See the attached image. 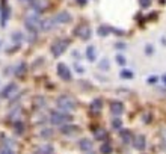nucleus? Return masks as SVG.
<instances>
[{"instance_id":"26","label":"nucleus","mask_w":166,"mask_h":154,"mask_svg":"<svg viewBox=\"0 0 166 154\" xmlns=\"http://www.w3.org/2000/svg\"><path fill=\"white\" fill-rule=\"evenodd\" d=\"M12 40L17 41V42H20V41L23 40V35H21L20 32H15V33H12Z\"/></svg>"},{"instance_id":"8","label":"nucleus","mask_w":166,"mask_h":154,"mask_svg":"<svg viewBox=\"0 0 166 154\" xmlns=\"http://www.w3.org/2000/svg\"><path fill=\"white\" fill-rule=\"evenodd\" d=\"M133 145H134V148H136V150L142 151V150L145 148V145H147L145 136H136V137L133 139Z\"/></svg>"},{"instance_id":"11","label":"nucleus","mask_w":166,"mask_h":154,"mask_svg":"<svg viewBox=\"0 0 166 154\" xmlns=\"http://www.w3.org/2000/svg\"><path fill=\"white\" fill-rule=\"evenodd\" d=\"M55 23H56V20H42V23H41V30H44V32H47V30H52L53 27H55Z\"/></svg>"},{"instance_id":"3","label":"nucleus","mask_w":166,"mask_h":154,"mask_svg":"<svg viewBox=\"0 0 166 154\" xmlns=\"http://www.w3.org/2000/svg\"><path fill=\"white\" fill-rule=\"evenodd\" d=\"M67 47H68V41L67 40H57V41H55V44L52 47H50V50H52V53H53L55 58H59L63 51L67 50Z\"/></svg>"},{"instance_id":"18","label":"nucleus","mask_w":166,"mask_h":154,"mask_svg":"<svg viewBox=\"0 0 166 154\" xmlns=\"http://www.w3.org/2000/svg\"><path fill=\"white\" fill-rule=\"evenodd\" d=\"M38 154H53V147L52 145H42L38 148Z\"/></svg>"},{"instance_id":"36","label":"nucleus","mask_w":166,"mask_h":154,"mask_svg":"<svg viewBox=\"0 0 166 154\" xmlns=\"http://www.w3.org/2000/svg\"><path fill=\"white\" fill-rule=\"evenodd\" d=\"M163 80H165V83H166V76H165V77H163Z\"/></svg>"},{"instance_id":"27","label":"nucleus","mask_w":166,"mask_h":154,"mask_svg":"<svg viewBox=\"0 0 166 154\" xmlns=\"http://www.w3.org/2000/svg\"><path fill=\"white\" fill-rule=\"evenodd\" d=\"M100 68H101V70H109V60H107V59L101 60V62H100Z\"/></svg>"},{"instance_id":"6","label":"nucleus","mask_w":166,"mask_h":154,"mask_svg":"<svg viewBox=\"0 0 166 154\" xmlns=\"http://www.w3.org/2000/svg\"><path fill=\"white\" fill-rule=\"evenodd\" d=\"M110 112L115 117H119V115L124 112V104L121 101H112L110 103Z\"/></svg>"},{"instance_id":"19","label":"nucleus","mask_w":166,"mask_h":154,"mask_svg":"<svg viewBox=\"0 0 166 154\" xmlns=\"http://www.w3.org/2000/svg\"><path fill=\"white\" fill-rule=\"evenodd\" d=\"M121 139H122V142L129 144L130 140H132V133H130V130H122V132H121Z\"/></svg>"},{"instance_id":"16","label":"nucleus","mask_w":166,"mask_h":154,"mask_svg":"<svg viewBox=\"0 0 166 154\" xmlns=\"http://www.w3.org/2000/svg\"><path fill=\"white\" fill-rule=\"evenodd\" d=\"M77 128H75V125H71V124H65V125H62L60 127V132L62 133H65V135H70L73 132H75Z\"/></svg>"},{"instance_id":"25","label":"nucleus","mask_w":166,"mask_h":154,"mask_svg":"<svg viewBox=\"0 0 166 154\" xmlns=\"http://www.w3.org/2000/svg\"><path fill=\"white\" fill-rule=\"evenodd\" d=\"M23 130H24V125L21 122H15L14 124V132L15 133H23Z\"/></svg>"},{"instance_id":"15","label":"nucleus","mask_w":166,"mask_h":154,"mask_svg":"<svg viewBox=\"0 0 166 154\" xmlns=\"http://www.w3.org/2000/svg\"><path fill=\"white\" fill-rule=\"evenodd\" d=\"M33 8L38 11V12H42L45 8H47V0H36L33 3Z\"/></svg>"},{"instance_id":"28","label":"nucleus","mask_w":166,"mask_h":154,"mask_svg":"<svg viewBox=\"0 0 166 154\" xmlns=\"http://www.w3.org/2000/svg\"><path fill=\"white\" fill-rule=\"evenodd\" d=\"M0 154H14V151H12L11 148H8V147H3L2 150H0Z\"/></svg>"},{"instance_id":"12","label":"nucleus","mask_w":166,"mask_h":154,"mask_svg":"<svg viewBox=\"0 0 166 154\" xmlns=\"http://www.w3.org/2000/svg\"><path fill=\"white\" fill-rule=\"evenodd\" d=\"M94 136H95V139H98V140H104L106 137H107V132L104 130V128H95L94 130Z\"/></svg>"},{"instance_id":"10","label":"nucleus","mask_w":166,"mask_h":154,"mask_svg":"<svg viewBox=\"0 0 166 154\" xmlns=\"http://www.w3.org/2000/svg\"><path fill=\"white\" fill-rule=\"evenodd\" d=\"M55 20H56V23H60V24H67V23H70V21H71V15L68 14V12H59V14H57V17H56Z\"/></svg>"},{"instance_id":"5","label":"nucleus","mask_w":166,"mask_h":154,"mask_svg":"<svg viewBox=\"0 0 166 154\" xmlns=\"http://www.w3.org/2000/svg\"><path fill=\"white\" fill-rule=\"evenodd\" d=\"M57 74L62 77L63 80H71V73H70V70H68V67L65 65V63H59L57 65Z\"/></svg>"},{"instance_id":"20","label":"nucleus","mask_w":166,"mask_h":154,"mask_svg":"<svg viewBox=\"0 0 166 154\" xmlns=\"http://www.w3.org/2000/svg\"><path fill=\"white\" fill-rule=\"evenodd\" d=\"M98 35L100 36H106V35H109L110 32H112V29L110 27H107V26H101V27H98Z\"/></svg>"},{"instance_id":"7","label":"nucleus","mask_w":166,"mask_h":154,"mask_svg":"<svg viewBox=\"0 0 166 154\" xmlns=\"http://www.w3.org/2000/svg\"><path fill=\"white\" fill-rule=\"evenodd\" d=\"M15 92H17V85H15V83H9V85L3 89V91H2V94H0V95L5 97V98H9L12 94H15Z\"/></svg>"},{"instance_id":"35","label":"nucleus","mask_w":166,"mask_h":154,"mask_svg":"<svg viewBox=\"0 0 166 154\" xmlns=\"http://www.w3.org/2000/svg\"><path fill=\"white\" fill-rule=\"evenodd\" d=\"M77 2H79L80 5H85V3H86V0H77Z\"/></svg>"},{"instance_id":"31","label":"nucleus","mask_w":166,"mask_h":154,"mask_svg":"<svg viewBox=\"0 0 166 154\" xmlns=\"http://www.w3.org/2000/svg\"><path fill=\"white\" fill-rule=\"evenodd\" d=\"M112 125H113V128H121V125H122V122H121V119H115L113 122H112Z\"/></svg>"},{"instance_id":"9","label":"nucleus","mask_w":166,"mask_h":154,"mask_svg":"<svg viewBox=\"0 0 166 154\" xmlns=\"http://www.w3.org/2000/svg\"><path fill=\"white\" fill-rule=\"evenodd\" d=\"M75 33H77V35L82 38V40H88V38L91 36V29H89L88 26L83 24V26H80V27L75 30Z\"/></svg>"},{"instance_id":"34","label":"nucleus","mask_w":166,"mask_h":154,"mask_svg":"<svg viewBox=\"0 0 166 154\" xmlns=\"http://www.w3.org/2000/svg\"><path fill=\"white\" fill-rule=\"evenodd\" d=\"M162 136H163V139L166 140V128H163V130H162Z\"/></svg>"},{"instance_id":"24","label":"nucleus","mask_w":166,"mask_h":154,"mask_svg":"<svg viewBox=\"0 0 166 154\" xmlns=\"http://www.w3.org/2000/svg\"><path fill=\"white\" fill-rule=\"evenodd\" d=\"M121 77H122V79H132V77H133V73L129 71V70H122V71H121Z\"/></svg>"},{"instance_id":"23","label":"nucleus","mask_w":166,"mask_h":154,"mask_svg":"<svg viewBox=\"0 0 166 154\" xmlns=\"http://www.w3.org/2000/svg\"><path fill=\"white\" fill-rule=\"evenodd\" d=\"M26 70H27V65H26V63H20V65L17 67V70H15V74H17V76H23Z\"/></svg>"},{"instance_id":"29","label":"nucleus","mask_w":166,"mask_h":154,"mask_svg":"<svg viewBox=\"0 0 166 154\" xmlns=\"http://www.w3.org/2000/svg\"><path fill=\"white\" fill-rule=\"evenodd\" d=\"M116 62L119 63V65H125V58H124L122 55H118V56H116Z\"/></svg>"},{"instance_id":"2","label":"nucleus","mask_w":166,"mask_h":154,"mask_svg":"<svg viewBox=\"0 0 166 154\" xmlns=\"http://www.w3.org/2000/svg\"><path fill=\"white\" fill-rule=\"evenodd\" d=\"M57 107L62 112H70V110H73L75 107V101L68 95H60L57 98Z\"/></svg>"},{"instance_id":"37","label":"nucleus","mask_w":166,"mask_h":154,"mask_svg":"<svg viewBox=\"0 0 166 154\" xmlns=\"http://www.w3.org/2000/svg\"><path fill=\"white\" fill-rule=\"evenodd\" d=\"M89 154H94V153H91V151H89Z\"/></svg>"},{"instance_id":"21","label":"nucleus","mask_w":166,"mask_h":154,"mask_svg":"<svg viewBox=\"0 0 166 154\" xmlns=\"http://www.w3.org/2000/svg\"><path fill=\"white\" fill-rule=\"evenodd\" d=\"M9 15H11V9L9 8H3V12H2V24H6V21L9 20Z\"/></svg>"},{"instance_id":"14","label":"nucleus","mask_w":166,"mask_h":154,"mask_svg":"<svg viewBox=\"0 0 166 154\" xmlns=\"http://www.w3.org/2000/svg\"><path fill=\"white\" fill-rule=\"evenodd\" d=\"M101 107H103V103H101V100H94L91 103V112L92 113H98L101 110Z\"/></svg>"},{"instance_id":"4","label":"nucleus","mask_w":166,"mask_h":154,"mask_svg":"<svg viewBox=\"0 0 166 154\" xmlns=\"http://www.w3.org/2000/svg\"><path fill=\"white\" fill-rule=\"evenodd\" d=\"M41 23H42V20L38 17V15H29L26 18V27L30 32H36V30L41 29Z\"/></svg>"},{"instance_id":"1","label":"nucleus","mask_w":166,"mask_h":154,"mask_svg":"<svg viewBox=\"0 0 166 154\" xmlns=\"http://www.w3.org/2000/svg\"><path fill=\"white\" fill-rule=\"evenodd\" d=\"M73 121V117L68 115L67 112H52L50 113V122L55 124V125H65L68 122Z\"/></svg>"},{"instance_id":"13","label":"nucleus","mask_w":166,"mask_h":154,"mask_svg":"<svg viewBox=\"0 0 166 154\" xmlns=\"http://www.w3.org/2000/svg\"><path fill=\"white\" fill-rule=\"evenodd\" d=\"M80 150L89 153V151L92 150V142H91L89 139H82V140H80Z\"/></svg>"},{"instance_id":"30","label":"nucleus","mask_w":166,"mask_h":154,"mask_svg":"<svg viewBox=\"0 0 166 154\" xmlns=\"http://www.w3.org/2000/svg\"><path fill=\"white\" fill-rule=\"evenodd\" d=\"M139 3H140L142 8H148L151 5V0H139Z\"/></svg>"},{"instance_id":"32","label":"nucleus","mask_w":166,"mask_h":154,"mask_svg":"<svg viewBox=\"0 0 166 154\" xmlns=\"http://www.w3.org/2000/svg\"><path fill=\"white\" fill-rule=\"evenodd\" d=\"M41 135H42V137H45V139H47L48 136H52V135H53V132H52V130H44Z\"/></svg>"},{"instance_id":"17","label":"nucleus","mask_w":166,"mask_h":154,"mask_svg":"<svg viewBox=\"0 0 166 154\" xmlns=\"http://www.w3.org/2000/svg\"><path fill=\"white\" fill-rule=\"evenodd\" d=\"M86 58H88V60H91V62L95 60V48L92 45H89L86 48Z\"/></svg>"},{"instance_id":"33","label":"nucleus","mask_w":166,"mask_h":154,"mask_svg":"<svg viewBox=\"0 0 166 154\" xmlns=\"http://www.w3.org/2000/svg\"><path fill=\"white\" fill-rule=\"evenodd\" d=\"M147 55H152V47H151V45L147 47Z\"/></svg>"},{"instance_id":"22","label":"nucleus","mask_w":166,"mask_h":154,"mask_svg":"<svg viewBox=\"0 0 166 154\" xmlns=\"http://www.w3.org/2000/svg\"><path fill=\"white\" fill-rule=\"evenodd\" d=\"M101 153H103V154H110L112 153V145L109 144V142H106V144H103V145H101Z\"/></svg>"}]
</instances>
